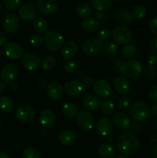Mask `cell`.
<instances>
[{"instance_id":"cell-29","label":"cell","mask_w":157,"mask_h":158,"mask_svg":"<svg viewBox=\"0 0 157 158\" xmlns=\"http://www.w3.org/2000/svg\"><path fill=\"white\" fill-rule=\"evenodd\" d=\"M105 55L109 58H115L118 54V46L113 41L106 42L103 46Z\"/></svg>"},{"instance_id":"cell-32","label":"cell","mask_w":157,"mask_h":158,"mask_svg":"<svg viewBox=\"0 0 157 158\" xmlns=\"http://www.w3.org/2000/svg\"><path fill=\"white\" fill-rule=\"evenodd\" d=\"M138 52V47L133 43H128L125 45L122 49V55L126 59H132L135 56Z\"/></svg>"},{"instance_id":"cell-38","label":"cell","mask_w":157,"mask_h":158,"mask_svg":"<svg viewBox=\"0 0 157 158\" xmlns=\"http://www.w3.org/2000/svg\"><path fill=\"white\" fill-rule=\"evenodd\" d=\"M146 15V10L144 6H135L132 11V15L135 19H142L144 18Z\"/></svg>"},{"instance_id":"cell-33","label":"cell","mask_w":157,"mask_h":158,"mask_svg":"<svg viewBox=\"0 0 157 158\" xmlns=\"http://www.w3.org/2000/svg\"><path fill=\"white\" fill-rule=\"evenodd\" d=\"M48 27H49L48 22L45 19L38 18L34 23V29L38 34L46 32L47 31Z\"/></svg>"},{"instance_id":"cell-43","label":"cell","mask_w":157,"mask_h":158,"mask_svg":"<svg viewBox=\"0 0 157 158\" xmlns=\"http://www.w3.org/2000/svg\"><path fill=\"white\" fill-rule=\"evenodd\" d=\"M21 0H5V6L9 10H15L19 7Z\"/></svg>"},{"instance_id":"cell-21","label":"cell","mask_w":157,"mask_h":158,"mask_svg":"<svg viewBox=\"0 0 157 158\" xmlns=\"http://www.w3.org/2000/svg\"><path fill=\"white\" fill-rule=\"evenodd\" d=\"M64 93V88L59 83L52 82L47 86V95L53 100H58L62 97Z\"/></svg>"},{"instance_id":"cell-50","label":"cell","mask_w":157,"mask_h":158,"mask_svg":"<svg viewBox=\"0 0 157 158\" xmlns=\"http://www.w3.org/2000/svg\"><path fill=\"white\" fill-rule=\"evenodd\" d=\"M149 140L152 143H157V134H151Z\"/></svg>"},{"instance_id":"cell-48","label":"cell","mask_w":157,"mask_h":158,"mask_svg":"<svg viewBox=\"0 0 157 158\" xmlns=\"http://www.w3.org/2000/svg\"><path fill=\"white\" fill-rule=\"evenodd\" d=\"M149 52L152 54H157V35L154 37L151 44Z\"/></svg>"},{"instance_id":"cell-17","label":"cell","mask_w":157,"mask_h":158,"mask_svg":"<svg viewBox=\"0 0 157 158\" xmlns=\"http://www.w3.org/2000/svg\"><path fill=\"white\" fill-rule=\"evenodd\" d=\"M112 123L107 117L99 119L95 126V131L99 135L102 137H108L112 131Z\"/></svg>"},{"instance_id":"cell-54","label":"cell","mask_w":157,"mask_h":158,"mask_svg":"<svg viewBox=\"0 0 157 158\" xmlns=\"http://www.w3.org/2000/svg\"><path fill=\"white\" fill-rule=\"evenodd\" d=\"M0 158H10L9 157V155L5 153H0Z\"/></svg>"},{"instance_id":"cell-46","label":"cell","mask_w":157,"mask_h":158,"mask_svg":"<svg viewBox=\"0 0 157 158\" xmlns=\"http://www.w3.org/2000/svg\"><path fill=\"white\" fill-rule=\"evenodd\" d=\"M149 97L152 100L157 102V86H154L150 88L149 91Z\"/></svg>"},{"instance_id":"cell-14","label":"cell","mask_w":157,"mask_h":158,"mask_svg":"<svg viewBox=\"0 0 157 158\" xmlns=\"http://www.w3.org/2000/svg\"><path fill=\"white\" fill-rule=\"evenodd\" d=\"M19 26V18L15 14H9L3 19L2 28L6 32L13 33V32H16Z\"/></svg>"},{"instance_id":"cell-26","label":"cell","mask_w":157,"mask_h":158,"mask_svg":"<svg viewBox=\"0 0 157 158\" xmlns=\"http://www.w3.org/2000/svg\"><path fill=\"white\" fill-rule=\"evenodd\" d=\"M101 105V101L98 97L94 95H89L83 100V106L85 109L89 111H95Z\"/></svg>"},{"instance_id":"cell-13","label":"cell","mask_w":157,"mask_h":158,"mask_svg":"<svg viewBox=\"0 0 157 158\" xmlns=\"http://www.w3.org/2000/svg\"><path fill=\"white\" fill-rule=\"evenodd\" d=\"M113 123L115 127L120 131H127L130 129L131 120L124 112H117L113 117Z\"/></svg>"},{"instance_id":"cell-25","label":"cell","mask_w":157,"mask_h":158,"mask_svg":"<svg viewBox=\"0 0 157 158\" xmlns=\"http://www.w3.org/2000/svg\"><path fill=\"white\" fill-rule=\"evenodd\" d=\"M81 28L86 32H93L99 28V21L94 17L85 18L81 23Z\"/></svg>"},{"instance_id":"cell-11","label":"cell","mask_w":157,"mask_h":158,"mask_svg":"<svg viewBox=\"0 0 157 158\" xmlns=\"http://www.w3.org/2000/svg\"><path fill=\"white\" fill-rule=\"evenodd\" d=\"M36 15L37 9L32 3L23 4L18 10V16L24 22L32 21L35 19Z\"/></svg>"},{"instance_id":"cell-40","label":"cell","mask_w":157,"mask_h":158,"mask_svg":"<svg viewBox=\"0 0 157 158\" xmlns=\"http://www.w3.org/2000/svg\"><path fill=\"white\" fill-rule=\"evenodd\" d=\"M111 37V32L108 28H103L98 32V40L100 42H108Z\"/></svg>"},{"instance_id":"cell-19","label":"cell","mask_w":157,"mask_h":158,"mask_svg":"<svg viewBox=\"0 0 157 158\" xmlns=\"http://www.w3.org/2000/svg\"><path fill=\"white\" fill-rule=\"evenodd\" d=\"M56 117L55 113L51 110H45L41 113L39 121L45 129H50L55 125Z\"/></svg>"},{"instance_id":"cell-10","label":"cell","mask_w":157,"mask_h":158,"mask_svg":"<svg viewBox=\"0 0 157 158\" xmlns=\"http://www.w3.org/2000/svg\"><path fill=\"white\" fill-rule=\"evenodd\" d=\"M18 74V69L14 64H7L2 68L0 77L6 83H12L16 80Z\"/></svg>"},{"instance_id":"cell-57","label":"cell","mask_w":157,"mask_h":158,"mask_svg":"<svg viewBox=\"0 0 157 158\" xmlns=\"http://www.w3.org/2000/svg\"><path fill=\"white\" fill-rule=\"evenodd\" d=\"M1 10H2V6L1 4H0V12H1Z\"/></svg>"},{"instance_id":"cell-3","label":"cell","mask_w":157,"mask_h":158,"mask_svg":"<svg viewBox=\"0 0 157 158\" xmlns=\"http://www.w3.org/2000/svg\"><path fill=\"white\" fill-rule=\"evenodd\" d=\"M44 43L48 50L56 52L61 49L63 45L62 35L56 30L48 31L44 36Z\"/></svg>"},{"instance_id":"cell-16","label":"cell","mask_w":157,"mask_h":158,"mask_svg":"<svg viewBox=\"0 0 157 158\" xmlns=\"http://www.w3.org/2000/svg\"><path fill=\"white\" fill-rule=\"evenodd\" d=\"M35 116V113L32 107L29 106H21L15 110V117L19 121L28 123L32 121Z\"/></svg>"},{"instance_id":"cell-23","label":"cell","mask_w":157,"mask_h":158,"mask_svg":"<svg viewBox=\"0 0 157 158\" xmlns=\"http://www.w3.org/2000/svg\"><path fill=\"white\" fill-rule=\"evenodd\" d=\"M58 141L64 146H71L76 141V135L70 130H64L58 134Z\"/></svg>"},{"instance_id":"cell-28","label":"cell","mask_w":157,"mask_h":158,"mask_svg":"<svg viewBox=\"0 0 157 158\" xmlns=\"http://www.w3.org/2000/svg\"><path fill=\"white\" fill-rule=\"evenodd\" d=\"M99 154L102 158H114L115 149L109 143H103L99 147Z\"/></svg>"},{"instance_id":"cell-7","label":"cell","mask_w":157,"mask_h":158,"mask_svg":"<svg viewBox=\"0 0 157 158\" xmlns=\"http://www.w3.org/2000/svg\"><path fill=\"white\" fill-rule=\"evenodd\" d=\"M21 64L27 70L35 71L41 66V60L35 53L28 52L22 56Z\"/></svg>"},{"instance_id":"cell-56","label":"cell","mask_w":157,"mask_h":158,"mask_svg":"<svg viewBox=\"0 0 157 158\" xmlns=\"http://www.w3.org/2000/svg\"><path fill=\"white\" fill-rule=\"evenodd\" d=\"M110 96L112 97V98H115V97H116V94H111Z\"/></svg>"},{"instance_id":"cell-4","label":"cell","mask_w":157,"mask_h":158,"mask_svg":"<svg viewBox=\"0 0 157 158\" xmlns=\"http://www.w3.org/2000/svg\"><path fill=\"white\" fill-rule=\"evenodd\" d=\"M143 65L137 60H129L123 63L121 67L122 73L126 78H138L143 73Z\"/></svg>"},{"instance_id":"cell-5","label":"cell","mask_w":157,"mask_h":158,"mask_svg":"<svg viewBox=\"0 0 157 158\" xmlns=\"http://www.w3.org/2000/svg\"><path fill=\"white\" fill-rule=\"evenodd\" d=\"M112 37L114 42L119 45H126L132 40V32L125 26H119L113 29Z\"/></svg>"},{"instance_id":"cell-49","label":"cell","mask_w":157,"mask_h":158,"mask_svg":"<svg viewBox=\"0 0 157 158\" xmlns=\"http://www.w3.org/2000/svg\"><path fill=\"white\" fill-rule=\"evenodd\" d=\"M8 37L5 32L0 31V46H2L7 42Z\"/></svg>"},{"instance_id":"cell-1","label":"cell","mask_w":157,"mask_h":158,"mask_svg":"<svg viewBox=\"0 0 157 158\" xmlns=\"http://www.w3.org/2000/svg\"><path fill=\"white\" fill-rule=\"evenodd\" d=\"M117 148L124 154L131 155L136 152L139 148V140L132 133L128 132L122 134L116 141Z\"/></svg>"},{"instance_id":"cell-8","label":"cell","mask_w":157,"mask_h":158,"mask_svg":"<svg viewBox=\"0 0 157 158\" xmlns=\"http://www.w3.org/2000/svg\"><path fill=\"white\" fill-rule=\"evenodd\" d=\"M93 90L99 98H108L112 94L110 83L104 79H99L94 83Z\"/></svg>"},{"instance_id":"cell-22","label":"cell","mask_w":157,"mask_h":158,"mask_svg":"<svg viewBox=\"0 0 157 158\" xmlns=\"http://www.w3.org/2000/svg\"><path fill=\"white\" fill-rule=\"evenodd\" d=\"M78 46L74 41H67L61 48V55L66 60H71L77 53Z\"/></svg>"},{"instance_id":"cell-53","label":"cell","mask_w":157,"mask_h":158,"mask_svg":"<svg viewBox=\"0 0 157 158\" xmlns=\"http://www.w3.org/2000/svg\"><path fill=\"white\" fill-rule=\"evenodd\" d=\"M152 157L157 158V146L154 148L153 151H152Z\"/></svg>"},{"instance_id":"cell-39","label":"cell","mask_w":157,"mask_h":158,"mask_svg":"<svg viewBox=\"0 0 157 158\" xmlns=\"http://www.w3.org/2000/svg\"><path fill=\"white\" fill-rule=\"evenodd\" d=\"M131 103V99L127 96H123L120 97L117 103V106L121 110H124L127 109Z\"/></svg>"},{"instance_id":"cell-27","label":"cell","mask_w":157,"mask_h":158,"mask_svg":"<svg viewBox=\"0 0 157 158\" xmlns=\"http://www.w3.org/2000/svg\"><path fill=\"white\" fill-rule=\"evenodd\" d=\"M62 112L66 117L69 118H74L78 116L79 110L75 103L67 102L62 106Z\"/></svg>"},{"instance_id":"cell-45","label":"cell","mask_w":157,"mask_h":158,"mask_svg":"<svg viewBox=\"0 0 157 158\" xmlns=\"http://www.w3.org/2000/svg\"><path fill=\"white\" fill-rule=\"evenodd\" d=\"M149 29L152 33L157 35V16L152 18L149 22Z\"/></svg>"},{"instance_id":"cell-34","label":"cell","mask_w":157,"mask_h":158,"mask_svg":"<svg viewBox=\"0 0 157 158\" xmlns=\"http://www.w3.org/2000/svg\"><path fill=\"white\" fill-rule=\"evenodd\" d=\"M100 106H101L102 113L106 114V115H109V114H112L114 110H115L114 103L109 99H106V100H103V103H101Z\"/></svg>"},{"instance_id":"cell-2","label":"cell","mask_w":157,"mask_h":158,"mask_svg":"<svg viewBox=\"0 0 157 158\" xmlns=\"http://www.w3.org/2000/svg\"><path fill=\"white\" fill-rule=\"evenodd\" d=\"M151 114L149 105L143 101H136L130 107V114L134 120L143 122L147 120Z\"/></svg>"},{"instance_id":"cell-24","label":"cell","mask_w":157,"mask_h":158,"mask_svg":"<svg viewBox=\"0 0 157 158\" xmlns=\"http://www.w3.org/2000/svg\"><path fill=\"white\" fill-rule=\"evenodd\" d=\"M133 15L129 11L124 9H119L115 12V19L118 23L127 25L133 21Z\"/></svg>"},{"instance_id":"cell-55","label":"cell","mask_w":157,"mask_h":158,"mask_svg":"<svg viewBox=\"0 0 157 158\" xmlns=\"http://www.w3.org/2000/svg\"><path fill=\"white\" fill-rule=\"evenodd\" d=\"M115 158H127L126 157L125 155H123V154H119V155H117Z\"/></svg>"},{"instance_id":"cell-44","label":"cell","mask_w":157,"mask_h":158,"mask_svg":"<svg viewBox=\"0 0 157 158\" xmlns=\"http://www.w3.org/2000/svg\"><path fill=\"white\" fill-rule=\"evenodd\" d=\"M148 66L152 71L157 70V54H152L148 60Z\"/></svg>"},{"instance_id":"cell-41","label":"cell","mask_w":157,"mask_h":158,"mask_svg":"<svg viewBox=\"0 0 157 158\" xmlns=\"http://www.w3.org/2000/svg\"><path fill=\"white\" fill-rule=\"evenodd\" d=\"M30 43L35 47H40L44 43V37L40 34H33L30 37Z\"/></svg>"},{"instance_id":"cell-12","label":"cell","mask_w":157,"mask_h":158,"mask_svg":"<svg viewBox=\"0 0 157 158\" xmlns=\"http://www.w3.org/2000/svg\"><path fill=\"white\" fill-rule=\"evenodd\" d=\"M58 0H37V9L43 15H50L58 8Z\"/></svg>"},{"instance_id":"cell-58","label":"cell","mask_w":157,"mask_h":158,"mask_svg":"<svg viewBox=\"0 0 157 158\" xmlns=\"http://www.w3.org/2000/svg\"><path fill=\"white\" fill-rule=\"evenodd\" d=\"M115 1H122V0H115Z\"/></svg>"},{"instance_id":"cell-51","label":"cell","mask_w":157,"mask_h":158,"mask_svg":"<svg viewBox=\"0 0 157 158\" xmlns=\"http://www.w3.org/2000/svg\"><path fill=\"white\" fill-rule=\"evenodd\" d=\"M150 110H151V113H152V114H153L155 117H157V103L152 105V106L151 107Z\"/></svg>"},{"instance_id":"cell-20","label":"cell","mask_w":157,"mask_h":158,"mask_svg":"<svg viewBox=\"0 0 157 158\" xmlns=\"http://www.w3.org/2000/svg\"><path fill=\"white\" fill-rule=\"evenodd\" d=\"M5 54L11 60H18L22 56V49L16 43H9L4 47Z\"/></svg>"},{"instance_id":"cell-47","label":"cell","mask_w":157,"mask_h":158,"mask_svg":"<svg viewBox=\"0 0 157 158\" xmlns=\"http://www.w3.org/2000/svg\"><path fill=\"white\" fill-rule=\"evenodd\" d=\"M94 83H95L94 80L90 77H85L83 80V81H82V83H83L84 87H90V86H93Z\"/></svg>"},{"instance_id":"cell-59","label":"cell","mask_w":157,"mask_h":158,"mask_svg":"<svg viewBox=\"0 0 157 158\" xmlns=\"http://www.w3.org/2000/svg\"><path fill=\"white\" fill-rule=\"evenodd\" d=\"M130 1H135V0H130Z\"/></svg>"},{"instance_id":"cell-35","label":"cell","mask_w":157,"mask_h":158,"mask_svg":"<svg viewBox=\"0 0 157 158\" xmlns=\"http://www.w3.org/2000/svg\"><path fill=\"white\" fill-rule=\"evenodd\" d=\"M56 64V59L53 56H48L45 57L41 63L42 68L45 70H50L53 69Z\"/></svg>"},{"instance_id":"cell-36","label":"cell","mask_w":157,"mask_h":158,"mask_svg":"<svg viewBox=\"0 0 157 158\" xmlns=\"http://www.w3.org/2000/svg\"><path fill=\"white\" fill-rule=\"evenodd\" d=\"M91 13L90 6L86 3H82L78 5L76 8V14L81 18H87Z\"/></svg>"},{"instance_id":"cell-30","label":"cell","mask_w":157,"mask_h":158,"mask_svg":"<svg viewBox=\"0 0 157 158\" xmlns=\"http://www.w3.org/2000/svg\"><path fill=\"white\" fill-rule=\"evenodd\" d=\"M15 103L12 99L9 96L0 97V110L3 112H11L13 110Z\"/></svg>"},{"instance_id":"cell-52","label":"cell","mask_w":157,"mask_h":158,"mask_svg":"<svg viewBox=\"0 0 157 158\" xmlns=\"http://www.w3.org/2000/svg\"><path fill=\"white\" fill-rule=\"evenodd\" d=\"M5 90H6V86H5L4 83L0 81V94L4 93Z\"/></svg>"},{"instance_id":"cell-15","label":"cell","mask_w":157,"mask_h":158,"mask_svg":"<svg viewBox=\"0 0 157 158\" xmlns=\"http://www.w3.org/2000/svg\"><path fill=\"white\" fill-rule=\"evenodd\" d=\"M83 83L78 80H69L65 83L64 91L69 97H77L83 91Z\"/></svg>"},{"instance_id":"cell-37","label":"cell","mask_w":157,"mask_h":158,"mask_svg":"<svg viewBox=\"0 0 157 158\" xmlns=\"http://www.w3.org/2000/svg\"><path fill=\"white\" fill-rule=\"evenodd\" d=\"M23 158H40V153L35 147H28L23 151Z\"/></svg>"},{"instance_id":"cell-18","label":"cell","mask_w":157,"mask_h":158,"mask_svg":"<svg viewBox=\"0 0 157 158\" xmlns=\"http://www.w3.org/2000/svg\"><path fill=\"white\" fill-rule=\"evenodd\" d=\"M113 87L115 92L121 95H126L130 90V83L127 78L118 76L113 80Z\"/></svg>"},{"instance_id":"cell-42","label":"cell","mask_w":157,"mask_h":158,"mask_svg":"<svg viewBox=\"0 0 157 158\" xmlns=\"http://www.w3.org/2000/svg\"><path fill=\"white\" fill-rule=\"evenodd\" d=\"M63 67H64L65 71H66V73H72L75 72V70L76 69L77 65L73 60H67L64 63Z\"/></svg>"},{"instance_id":"cell-6","label":"cell","mask_w":157,"mask_h":158,"mask_svg":"<svg viewBox=\"0 0 157 158\" xmlns=\"http://www.w3.org/2000/svg\"><path fill=\"white\" fill-rule=\"evenodd\" d=\"M83 52L87 56H97L102 52L103 49V43L98 39H89L83 44Z\"/></svg>"},{"instance_id":"cell-31","label":"cell","mask_w":157,"mask_h":158,"mask_svg":"<svg viewBox=\"0 0 157 158\" xmlns=\"http://www.w3.org/2000/svg\"><path fill=\"white\" fill-rule=\"evenodd\" d=\"M92 6L95 10L100 12L107 11L112 7V3L111 0H92Z\"/></svg>"},{"instance_id":"cell-9","label":"cell","mask_w":157,"mask_h":158,"mask_svg":"<svg viewBox=\"0 0 157 158\" xmlns=\"http://www.w3.org/2000/svg\"><path fill=\"white\" fill-rule=\"evenodd\" d=\"M76 121L78 127L84 131L92 130L95 123L93 116L88 111H82L78 113L76 117Z\"/></svg>"}]
</instances>
